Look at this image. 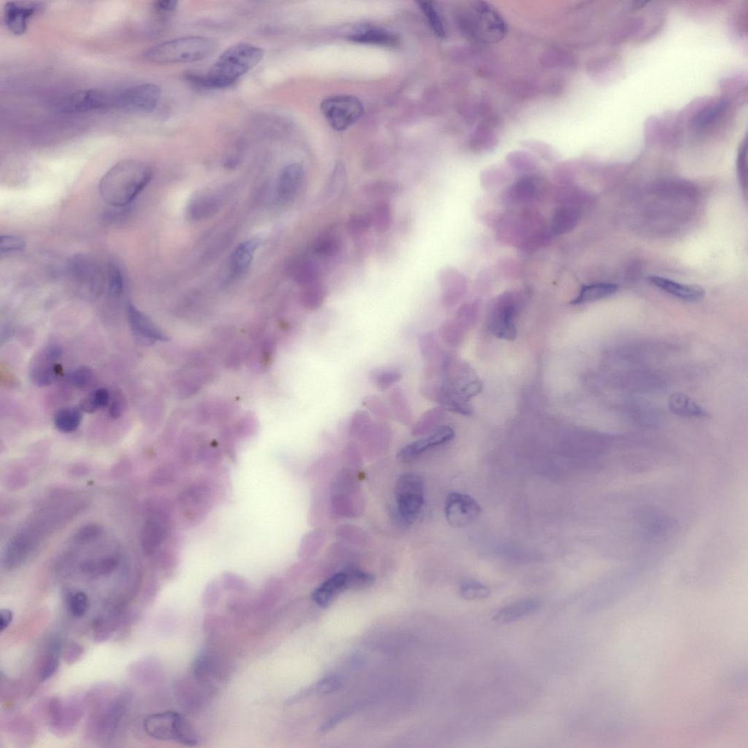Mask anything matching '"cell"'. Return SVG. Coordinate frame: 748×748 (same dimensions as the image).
I'll use <instances>...</instances> for the list:
<instances>
[{
    "label": "cell",
    "mask_w": 748,
    "mask_h": 748,
    "mask_svg": "<svg viewBox=\"0 0 748 748\" xmlns=\"http://www.w3.org/2000/svg\"><path fill=\"white\" fill-rule=\"evenodd\" d=\"M151 168L137 159L116 164L102 178L100 193L114 208H123L133 202L150 182Z\"/></svg>",
    "instance_id": "cell-1"
},
{
    "label": "cell",
    "mask_w": 748,
    "mask_h": 748,
    "mask_svg": "<svg viewBox=\"0 0 748 748\" xmlns=\"http://www.w3.org/2000/svg\"><path fill=\"white\" fill-rule=\"evenodd\" d=\"M265 51L249 43H238L227 49L205 75L189 74V81L205 88L222 89L236 83L262 61Z\"/></svg>",
    "instance_id": "cell-2"
},
{
    "label": "cell",
    "mask_w": 748,
    "mask_h": 748,
    "mask_svg": "<svg viewBox=\"0 0 748 748\" xmlns=\"http://www.w3.org/2000/svg\"><path fill=\"white\" fill-rule=\"evenodd\" d=\"M218 47L216 40L203 36H190L158 44L143 54L146 61L159 65L193 63L205 60Z\"/></svg>",
    "instance_id": "cell-3"
},
{
    "label": "cell",
    "mask_w": 748,
    "mask_h": 748,
    "mask_svg": "<svg viewBox=\"0 0 748 748\" xmlns=\"http://www.w3.org/2000/svg\"><path fill=\"white\" fill-rule=\"evenodd\" d=\"M144 730L151 738L161 741H177L184 745H196L195 731L179 713L172 711L150 715L145 718Z\"/></svg>",
    "instance_id": "cell-4"
},
{
    "label": "cell",
    "mask_w": 748,
    "mask_h": 748,
    "mask_svg": "<svg viewBox=\"0 0 748 748\" xmlns=\"http://www.w3.org/2000/svg\"><path fill=\"white\" fill-rule=\"evenodd\" d=\"M395 503L400 518L413 523L420 515L424 502V482L414 473L402 475L396 483Z\"/></svg>",
    "instance_id": "cell-5"
},
{
    "label": "cell",
    "mask_w": 748,
    "mask_h": 748,
    "mask_svg": "<svg viewBox=\"0 0 748 748\" xmlns=\"http://www.w3.org/2000/svg\"><path fill=\"white\" fill-rule=\"evenodd\" d=\"M321 111L328 124L337 131H343L356 124L363 113L361 102L349 95L328 97L321 104Z\"/></svg>",
    "instance_id": "cell-6"
},
{
    "label": "cell",
    "mask_w": 748,
    "mask_h": 748,
    "mask_svg": "<svg viewBox=\"0 0 748 748\" xmlns=\"http://www.w3.org/2000/svg\"><path fill=\"white\" fill-rule=\"evenodd\" d=\"M70 271L81 295L90 299L100 295L106 275L96 261L86 256H76L70 260Z\"/></svg>",
    "instance_id": "cell-7"
},
{
    "label": "cell",
    "mask_w": 748,
    "mask_h": 748,
    "mask_svg": "<svg viewBox=\"0 0 748 748\" xmlns=\"http://www.w3.org/2000/svg\"><path fill=\"white\" fill-rule=\"evenodd\" d=\"M161 97L159 86L148 83L130 87L116 95V108L138 113H151Z\"/></svg>",
    "instance_id": "cell-8"
},
{
    "label": "cell",
    "mask_w": 748,
    "mask_h": 748,
    "mask_svg": "<svg viewBox=\"0 0 748 748\" xmlns=\"http://www.w3.org/2000/svg\"><path fill=\"white\" fill-rule=\"evenodd\" d=\"M482 508L471 495L453 492L448 495L445 507V517L454 527H465L480 518Z\"/></svg>",
    "instance_id": "cell-9"
},
{
    "label": "cell",
    "mask_w": 748,
    "mask_h": 748,
    "mask_svg": "<svg viewBox=\"0 0 748 748\" xmlns=\"http://www.w3.org/2000/svg\"><path fill=\"white\" fill-rule=\"evenodd\" d=\"M116 95L100 90H85L67 97L61 110L67 113H81L116 107Z\"/></svg>",
    "instance_id": "cell-10"
},
{
    "label": "cell",
    "mask_w": 748,
    "mask_h": 748,
    "mask_svg": "<svg viewBox=\"0 0 748 748\" xmlns=\"http://www.w3.org/2000/svg\"><path fill=\"white\" fill-rule=\"evenodd\" d=\"M63 356V349L57 344H51L37 356L29 369V377L35 385H50L63 374L62 366L56 363Z\"/></svg>",
    "instance_id": "cell-11"
},
{
    "label": "cell",
    "mask_w": 748,
    "mask_h": 748,
    "mask_svg": "<svg viewBox=\"0 0 748 748\" xmlns=\"http://www.w3.org/2000/svg\"><path fill=\"white\" fill-rule=\"evenodd\" d=\"M471 22L476 36L485 41H498L505 35L507 26L501 15L492 7L479 3L471 9Z\"/></svg>",
    "instance_id": "cell-12"
},
{
    "label": "cell",
    "mask_w": 748,
    "mask_h": 748,
    "mask_svg": "<svg viewBox=\"0 0 748 748\" xmlns=\"http://www.w3.org/2000/svg\"><path fill=\"white\" fill-rule=\"evenodd\" d=\"M517 310L514 295L507 294L496 303L490 317L489 327L498 338L507 341L516 339L515 317Z\"/></svg>",
    "instance_id": "cell-13"
},
{
    "label": "cell",
    "mask_w": 748,
    "mask_h": 748,
    "mask_svg": "<svg viewBox=\"0 0 748 748\" xmlns=\"http://www.w3.org/2000/svg\"><path fill=\"white\" fill-rule=\"evenodd\" d=\"M454 437V432L447 425H440L433 431L408 443L398 453V459L403 463L414 461L427 450L445 445Z\"/></svg>",
    "instance_id": "cell-14"
},
{
    "label": "cell",
    "mask_w": 748,
    "mask_h": 748,
    "mask_svg": "<svg viewBox=\"0 0 748 748\" xmlns=\"http://www.w3.org/2000/svg\"><path fill=\"white\" fill-rule=\"evenodd\" d=\"M42 6L34 2H8L4 8V22L8 31L16 35L25 33L29 19L42 10Z\"/></svg>",
    "instance_id": "cell-15"
},
{
    "label": "cell",
    "mask_w": 748,
    "mask_h": 748,
    "mask_svg": "<svg viewBox=\"0 0 748 748\" xmlns=\"http://www.w3.org/2000/svg\"><path fill=\"white\" fill-rule=\"evenodd\" d=\"M47 715L52 729L66 732L77 724L81 712L74 703H65L61 699L52 698L47 703Z\"/></svg>",
    "instance_id": "cell-16"
},
{
    "label": "cell",
    "mask_w": 748,
    "mask_h": 748,
    "mask_svg": "<svg viewBox=\"0 0 748 748\" xmlns=\"http://www.w3.org/2000/svg\"><path fill=\"white\" fill-rule=\"evenodd\" d=\"M38 539L35 534L24 530L15 536L6 549L3 564L7 568L22 564L37 547Z\"/></svg>",
    "instance_id": "cell-17"
},
{
    "label": "cell",
    "mask_w": 748,
    "mask_h": 748,
    "mask_svg": "<svg viewBox=\"0 0 748 748\" xmlns=\"http://www.w3.org/2000/svg\"><path fill=\"white\" fill-rule=\"evenodd\" d=\"M63 652V644L58 637L50 638L44 647L38 662L37 676L40 682L51 678L60 666Z\"/></svg>",
    "instance_id": "cell-18"
},
{
    "label": "cell",
    "mask_w": 748,
    "mask_h": 748,
    "mask_svg": "<svg viewBox=\"0 0 748 748\" xmlns=\"http://www.w3.org/2000/svg\"><path fill=\"white\" fill-rule=\"evenodd\" d=\"M648 280L668 294L687 302H699L706 296L705 289L697 285H683L659 276H651Z\"/></svg>",
    "instance_id": "cell-19"
},
{
    "label": "cell",
    "mask_w": 748,
    "mask_h": 748,
    "mask_svg": "<svg viewBox=\"0 0 748 748\" xmlns=\"http://www.w3.org/2000/svg\"><path fill=\"white\" fill-rule=\"evenodd\" d=\"M304 180V170L299 164L286 166L278 180L277 196L282 202L294 199L301 188Z\"/></svg>",
    "instance_id": "cell-20"
},
{
    "label": "cell",
    "mask_w": 748,
    "mask_h": 748,
    "mask_svg": "<svg viewBox=\"0 0 748 748\" xmlns=\"http://www.w3.org/2000/svg\"><path fill=\"white\" fill-rule=\"evenodd\" d=\"M350 589L347 572H339L317 587L312 593V598L318 606L326 608L337 596Z\"/></svg>",
    "instance_id": "cell-21"
},
{
    "label": "cell",
    "mask_w": 748,
    "mask_h": 748,
    "mask_svg": "<svg viewBox=\"0 0 748 748\" xmlns=\"http://www.w3.org/2000/svg\"><path fill=\"white\" fill-rule=\"evenodd\" d=\"M260 244V239L253 238L242 242L234 249L230 263V275L232 280H238L248 271Z\"/></svg>",
    "instance_id": "cell-22"
},
{
    "label": "cell",
    "mask_w": 748,
    "mask_h": 748,
    "mask_svg": "<svg viewBox=\"0 0 748 748\" xmlns=\"http://www.w3.org/2000/svg\"><path fill=\"white\" fill-rule=\"evenodd\" d=\"M127 317L132 331L140 338L151 342L166 340L165 335L134 305H128Z\"/></svg>",
    "instance_id": "cell-23"
},
{
    "label": "cell",
    "mask_w": 748,
    "mask_h": 748,
    "mask_svg": "<svg viewBox=\"0 0 748 748\" xmlns=\"http://www.w3.org/2000/svg\"><path fill=\"white\" fill-rule=\"evenodd\" d=\"M221 205L217 196L205 193L196 196L189 203L186 217L190 221L200 222L216 214Z\"/></svg>",
    "instance_id": "cell-24"
},
{
    "label": "cell",
    "mask_w": 748,
    "mask_h": 748,
    "mask_svg": "<svg viewBox=\"0 0 748 748\" xmlns=\"http://www.w3.org/2000/svg\"><path fill=\"white\" fill-rule=\"evenodd\" d=\"M539 607L540 601L538 599L529 598L520 600L498 611L493 620L501 624L516 622L536 612Z\"/></svg>",
    "instance_id": "cell-25"
},
{
    "label": "cell",
    "mask_w": 748,
    "mask_h": 748,
    "mask_svg": "<svg viewBox=\"0 0 748 748\" xmlns=\"http://www.w3.org/2000/svg\"><path fill=\"white\" fill-rule=\"evenodd\" d=\"M166 531L164 525L157 520L145 523L141 533V546L146 556L154 554L162 545Z\"/></svg>",
    "instance_id": "cell-26"
},
{
    "label": "cell",
    "mask_w": 748,
    "mask_h": 748,
    "mask_svg": "<svg viewBox=\"0 0 748 748\" xmlns=\"http://www.w3.org/2000/svg\"><path fill=\"white\" fill-rule=\"evenodd\" d=\"M669 407L674 415L693 418H708L709 413L689 396L681 392L672 394L669 399Z\"/></svg>",
    "instance_id": "cell-27"
},
{
    "label": "cell",
    "mask_w": 748,
    "mask_h": 748,
    "mask_svg": "<svg viewBox=\"0 0 748 748\" xmlns=\"http://www.w3.org/2000/svg\"><path fill=\"white\" fill-rule=\"evenodd\" d=\"M619 289L613 283H595L583 286L578 297L571 301L572 305L590 303L609 298Z\"/></svg>",
    "instance_id": "cell-28"
},
{
    "label": "cell",
    "mask_w": 748,
    "mask_h": 748,
    "mask_svg": "<svg viewBox=\"0 0 748 748\" xmlns=\"http://www.w3.org/2000/svg\"><path fill=\"white\" fill-rule=\"evenodd\" d=\"M438 280L443 289V301L449 304L453 302L464 287L463 276L456 270L445 269L440 271Z\"/></svg>",
    "instance_id": "cell-29"
},
{
    "label": "cell",
    "mask_w": 748,
    "mask_h": 748,
    "mask_svg": "<svg viewBox=\"0 0 748 748\" xmlns=\"http://www.w3.org/2000/svg\"><path fill=\"white\" fill-rule=\"evenodd\" d=\"M388 399L392 416L406 427L413 424V411L404 391L400 388L392 389L389 394Z\"/></svg>",
    "instance_id": "cell-30"
},
{
    "label": "cell",
    "mask_w": 748,
    "mask_h": 748,
    "mask_svg": "<svg viewBox=\"0 0 748 748\" xmlns=\"http://www.w3.org/2000/svg\"><path fill=\"white\" fill-rule=\"evenodd\" d=\"M291 274L294 280L304 288L319 281L317 264L309 258H301L292 264Z\"/></svg>",
    "instance_id": "cell-31"
},
{
    "label": "cell",
    "mask_w": 748,
    "mask_h": 748,
    "mask_svg": "<svg viewBox=\"0 0 748 748\" xmlns=\"http://www.w3.org/2000/svg\"><path fill=\"white\" fill-rule=\"evenodd\" d=\"M349 40L356 42L384 47H393L399 42L397 36L381 29H366L365 31L351 35Z\"/></svg>",
    "instance_id": "cell-32"
},
{
    "label": "cell",
    "mask_w": 748,
    "mask_h": 748,
    "mask_svg": "<svg viewBox=\"0 0 748 748\" xmlns=\"http://www.w3.org/2000/svg\"><path fill=\"white\" fill-rule=\"evenodd\" d=\"M81 409L77 407H68L58 411L54 420L56 429L65 433L74 432L81 423Z\"/></svg>",
    "instance_id": "cell-33"
},
{
    "label": "cell",
    "mask_w": 748,
    "mask_h": 748,
    "mask_svg": "<svg viewBox=\"0 0 748 748\" xmlns=\"http://www.w3.org/2000/svg\"><path fill=\"white\" fill-rule=\"evenodd\" d=\"M580 217L579 210L573 205H563L557 210L552 223V230L555 234H562L573 228Z\"/></svg>",
    "instance_id": "cell-34"
},
{
    "label": "cell",
    "mask_w": 748,
    "mask_h": 748,
    "mask_svg": "<svg viewBox=\"0 0 748 748\" xmlns=\"http://www.w3.org/2000/svg\"><path fill=\"white\" fill-rule=\"evenodd\" d=\"M539 183L533 178H525L513 185L508 193L510 201L520 202L534 199L538 194Z\"/></svg>",
    "instance_id": "cell-35"
},
{
    "label": "cell",
    "mask_w": 748,
    "mask_h": 748,
    "mask_svg": "<svg viewBox=\"0 0 748 748\" xmlns=\"http://www.w3.org/2000/svg\"><path fill=\"white\" fill-rule=\"evenodd\" d=\"M120 564L116 556H106L98 559L87 560L81 565V570L85 574L91 575H105L111 573Z\"/></svg>",
    "instance_id": "cell-36"
},
{
    "label": "cell",
    "mask_w": 748,
    "mask_h": 748,
    "mask_svg": "<svg viewBox=\"0 0 748 748\" xmlns=\"http://www.w3.org/2000/svg\"><path fill=\"white\" fill-rule=\"evenodd\" d=\"M342 247L340 238L336 234L327 232L321 234L315 241L314 253L322 257H331L340 253Z\"/></svg>",
    "instance_id": "cell-37"
},
{
    "label": "cell",
    "mask_w": 748,
    "mask_h": 748,
    "mask_svg": "<svg viewBox=\"0 0 748 748\" xmlns=\"http://www.w3.org/2000/svg\"><path fill=\"white\" fill-rule=\"evenodd\" d=\"M371 214L372 226L379 232H385L389 230L392 221V209L390 203L385 200L379 201Z\"/></svg>",
    "instance_id": "cell-38"
},
{
    "label": "cell",
    "mask_w": 748,
    "mask_h": 748,
    "mask_svg": "<svg viewBox=\"0 0 748 748\" xmlns=\"http://www.w3.org/2000/svg\"><path fill=\"white\" fill-rule=\"evenodd\" d=\"M326 287L320 281L303 288L302 301L308 310H316L324 303Z\"/></svg>",
    "instance_id": "cell-39"
},
{
    "label": "cell",
    "mask_w": 748,
    "mask_h": 748,
    "mask_svg": "<svg viewBox=\"0 0 748 748\" xmlns=\"http://www.w3.org/2000/svg\"><path fill=\"white\" fill-rule=\"evenodd\" d=\"M372 383L381 391H385L399 383L402 378L401 372L395 369H380L371 372Z\"/></svg>",
    "instance_id": "cell-40"
},
{
    "label": "cell",
    "mask_w": 748,
    "mask_h": 748,
    "mask_svg": "<svg viewBox=\"0 0 748 748\" xmlns=\"http://www.w3.org/2000/svg\"><path fill=\"white\" fill-rule=\"evenodd\" d=\"M441 411L439 409L428 411L420 417L414 425L413 434L415 436H423L433 431L440 427L439 420L441 419Z\"/></svg>",
    "instance_id": "cell-41"
},
{
    "label": "cell",
    "mask_w": 748,
    "mask_h": 748,
    "mask_svg": "<svg viewBox=\"0 0 748 748\" xmlns=\"http://www.w3.org/2000/svg\"><path fill=\"white\" fill-rule=\"evenodd\" d=\"M110 394L106 389L100 388L84 399L80 405V408L86 413H93L96 411L104 408L110 404Z\"/></svg>",
    "instance_id": "cell-42"
},
{
    "label": "cell",
    "mask_w": 748,
    "mask_h": 748,
    "mask_svg": "<svg viewBox=\"0 0 748 748\" xmlns=\"http://www.w3.org/2000/svg\"><path fill=\"white\" fill-rule=\"evenodd\" d=\"M728 106L727 102L721 100L715 102L714 104L699 113L694 120V125L697 128L706 127L718 118Z\"/></svg>",
    "instance_id": "cell-43"
},
{
    "label": "cell",
    "mask_w": 748,
    "mask_h": 748,
    "mask_svg": "<svg viewBox=\"0 0 748 748\" xmlns=\"http://www.w3.org/2000/svg\"><path fill=\"white\" fill-rule=\"evenodd\" d=\"M67 605L69 612L73 617L81 618L90 609V599L83 591L71 593L67 596Z\"/></svg>",
    "instance_id": "cell-44"
},
{
    "label": "cell",
    "mask_w": 748,
    "mask_h": 748,
    "mask_svg": "<svg viewBox=\"0 0 748 748\" xmlns=\"http://www.w3.org/2000/svg\"><path fill=\"white\" fill-rule=\"evenodd\" d=\"M363 405L379 421L385 422L392 417L390 407L376 395H369L363 401Z\"/></svg>",
    "instance_id": "cell-45"
},
{
    "label": "cell",
    "mask_w": 748,
    "mask_h": 748,
    "mask_svg": "<svg viewBox=\"0 0 748 748\" xmlns=\"http://www.w3.org/2000/svg\"><path fill=\"white\" fill-rule=\"evenodd\" d=\"M460 594L468 600H481L488 598L491 590L488 586L477 582H466L461 586Z\"/></svg>",
    "instance_id": "cell-46"
},
{
    "label": "cell",
    "mask_w": 748,
    "mask_h": 748,
    "mask_svg": "<svg viewBox=\"0 0 748 748\" xmlns=\"http://www.w3.org/2000/svg\"><path fill=\"white\" fill-rule=\"evenodd\" d=\"M372 226L371 214H358L351 216L347 223V230L351 237H360Z\"/></svg>",
    "instance_id": "cell-47"
},
{
    "label": "cell",
    "mask_w": 748,
    "mask_h": 748,
    "mask_svg": "<svg viewBox=\"0 0 748 748\" xmlns=\"http://www.w3.org/2000/svg\"><path fill=\"white\" fill-rule=\"evenodd\" d=\"M418 5L425 17L427 18L434 33L437 36L444 38L445 36V29L441 17H439L433 5L429 2H420Z\"/></svg>",
    "instance_id": "cell-48"
},
{
    "label": "cell",
    "mask_w": 748,
    "mask_h": 748,
    "mask_svg": "<svg viewBox=\"0 0 748 748\" xmlns=\"http://www.w3.org/2000/svg\"><path fill=\"white\" fill-rule=\"evenodd\" d=\"M346 172L343 166H338L334 169L328 182L326 193L327 196L335 197L340 195L346 186Z\"/></svg>",
    "instance_id": "cell-49"
},
{
    "label": "cell",
    "mask_w": 748,
    "mask_h": 748,
    "mask_svg": "<svg viewBox=\"0 0 748 748\" xmlns=\"http://www.w3.org/2000/svg\"><path fill=\"white\" fill-rule=\"evenodd\" d=\"M95 375L93 371L86 366H81L71 371L67 374L69 383L77 388H86L93 383Z\"/></svg>",
    "instance_id": "cell-50"
},
{
    "label": "cell",
    "mask_w": 748,
    "mask_h": 748,
    "mask_svg": "<svg viewBox=\"0 0 748 748\" xmlns=\"http://www.w3.org/2000/svg\"><path fill=\"white\" fill-rule=\"evenodd\" d=\"M373 420L370 415L364 410H358L354 413L350 421V432L356 435H363L368 432Z\"/></svg>",
    "instance_id": "cell-51"
},
{
    "label": "cell",
    "mask_w": 748,
    "mask_h": 748,
    "mask_svg": "<svg viewBox=\"0 0 748 748\" xmlns=\"http://www.w3.org/2000/svg\"><path fill=\"white\" fill-rule=\"evenodd\" d=\"M106 281L112 294L120 296L124 289V277L120 269L116 264L110 263L108 266Z\"/></svg>",
    "instance_id": "cell-52"
},
{
    "label": "cell",
    "mask_w": 748,
    "mask_h": 748,
    "mask_svg": "<svg viewBox=\"0 0 748 748\" xmlns=\"http://www.w3.org/2000/svg\"><path fill=\"white\" fill-rule=\"evenodd\" d=\"M104 529L102 527L97 523H90L86 525L81 527L74 535L72 536V541L77 544H83L86 542L91 541L99 537Z\"/></svg>",
    "instance_id": "cell-53"
},
{
    "label": "cell",
    "mask_w": 748,
    "mask_h": 748,
    "mask_svg": "<svg viewBox=\"0 0 748 748\" xmlns=\"http://www.w3.org/2000/svg\"><path fill=\"white\" fill-rule=\"evenodd\" d=\"M350 582V588L353 589H362L368 588L374 582L373 575L356 568L347 571Z\"/></svg>",
    "instance_id": "cell-54"
},
{
    "label": "cell",
    "mask_w": 748,
    "mask_h": 748,
    "mask_svg": "<svg viewBox=\"0 0 748 748\" xmlns=\"http://www.w3.org/2000/svg\"><path fill=\"white\" fill-rule=\"evenodd\" d=\"M738 172L740 183L744 194L747 196V142L745 140L740 148L738 158Z\"/></svg>",
    "instance_id": "cell-55"
},
{
    "label": "cell",
    "mask_w": 748,
    "mask_h": 748,
    "mask_svg": "<svg viewBox=\"0 0 748 748\" xmlns=\"http://www.w3.org/2000/svg\"><path fill=\"white\" fill-rule=\"evenodd\" d=\"M25 244V241L19 237L5 234L0 240V251L1 254L19 252L24 249Z\"/></svg>",
    "instance_id": "cell-56"
},
{
    "label": "cell",
    "mask_w": 748,
    "mask_h": 748,
    "mask_svg": "<svg viewBox=\"0 0 748 748\" xmlns=\"http://www.w3.org/2000/svg\"><path fill=\"white\" fill-rule=\"evenodd\" d=\"M244 151V144L239 141L233 144L226 152L224 157V166L228 168H233L241 162Z\"/></svg>",
    "instance_id": "cell-57"
},
{
    "label": "cell",
    "mask_w": 748,
    "mask_h": 748,
    "mask_svg": "<svg viewBox=\"0 0 748 748\" xmlns=\"http://www.w3.org/2000/svg\"><path fill=\"white\" fill-rule=\"evenodd\" d=\"M365 190L372 196H385L395 193L397 186L391 183L379 182L368 185Z\"/></svg>",
    "instance_id": "cell-58"
},
{
    "label": "cell",
    "mask_w": 748,
    "mask_h": 748,
    "mask_svg": "<svg viewBox=\"0 0 748 748\" xmlns=\"http://www.w3.org/2000/svg\"><path fill=\"white\" fill-rule=\"evenodd\" d=\"M342 681L339 677L328 676L322 679L318 684V691L324 694L335 692L342 687Z\"/></svg>",
    "instance_id": "cell-59"
},
{
    "label": "cell",
    "mask_w": 748,
    "mask_h": 748,
    "mask_svg": "<svg viewBox=\"0 0 748 748\" xmlns=\"http://www.w3.org/2000/svg\"><path fill=\"white\" fill-rule=\"evenodd\" d=\"M63 653L65 662L72 665L80 658L83 653V648L75 642H71L66 645Z\"/></svg>",
    "instance_id": "cell-60"
},
{
    "label": "cell",
    "mask_w": 748,
    "mask_h": 748,
    "mask_svg": "<svg viewBox=\"0 0 748 748\" xmlns=\"http://www.w3.org/2000/svg\"><path fill=\"white\" fill-rule=\"evenodd\" d=\"M123 408L124 404L122 399L117 397L110 404L109 415L114 419L118 418L122 415Z\"/></svg>",
    "instance_id": "cell-61"
},
{
    "label": "cell",
    "mask_w": 748,
    "mask_h": 748,
    "mask_svg": "<svg viewBox=\"0 0 748 748\" xmlns=\"http://www.w3.org/2000/svg\"><path fill=\"white\" fill-rule=\"evenodd\" d=\"M13 619V614L10 610L3 609L0 611V630L3 632L10 626Z\"/></svg>",
    "instance_id": "cell-62"
},
{
    "label": "cell",
    "mask_w": 748,
    "mask_h": 748,
    "mask_svg": "<svg viewBox=\"0 0 748 748\" xmlns=\"http://www.w3.org/2000/svg\"><path fill=\"white\" fill-rule=\"evenodd\" d=\"M178 4L175 0H161L154 3V7L159 11L172 12L177 8Z\"/></svg>",
    "instance_id": "cell-63"
},
{
    "label": "cell",
    "mask_w": 748,
    "mask_h": 748,
    "mask_svg": "<svg viewBox=\"0 0 748 748\" xmlns=\"http://www.w3.org/2000/svg\"><path fill=\"white\" fill-rule=\"evenodd\" d=\"M350 713H351V712H344L343 713H340V715H339L335 716L334 717L332 718V719H331L328 722H327L324 726V727H322L321 729V731H320L321 733H327L329 730H331L336 724H338L341 721L344 719L345 717H348Z\"/></svg>",
    "instance_id": "cell-64"
}]
</instances>
